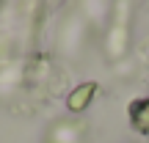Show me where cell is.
<instances>
[{"mask_svg":"<svg viewBox=\"0 0 149 143\" xmlns=\"http://www.w3.org/2000/svg\"><path fill=\"white\" fill-rule=\"evenodd\" d=\"M130 118H133V124H135L138 129L149 132V99L133 102V107H130Z\"/></svg>","mask_w":149,"mask_h":143,"instance_id":"obj_1","label":"cell"},{"mask_svg":"<svg viewBox=\"0 0 149 143\" xmlns=\"http://www.w3.org/2000/svg\"><path fill=\"white\" fill-rule=\"evenodd\" d=\"M94 91H97V85H94V83H86L83 88H77V91L69 96V107H72V110H83V107L88 105V96L94 94Z\"/></svg>","mask_w":149,"mask_h":143,"instance_id":"obj_2","label":"cell"}]
</instances>
